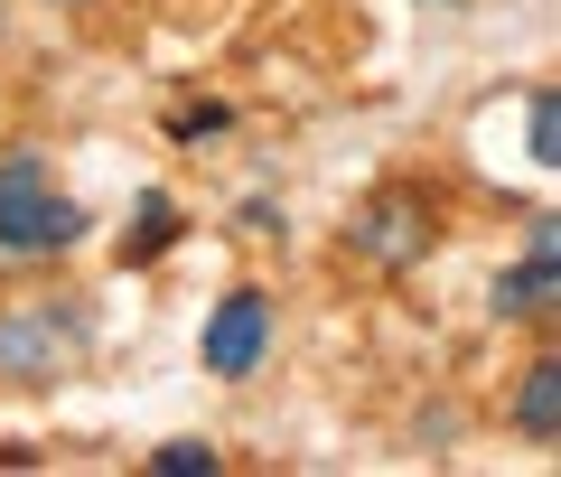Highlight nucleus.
<instances>
[{"instance_id": "9", "label": "nucleus", "mask_w": 561, "mask_h": 477, "mask_svg": "<svg viewBox=\"0 0 561 477\" xmlns=\"http://www.w3.org/2000/svg\"><path fill=\"white\" fill-rule=\"evenodd\" d=\"M150 468H179V477H216L225 468V458H216V440H160V450H150Z\"/></svg>"}, {"instance_id": "1", "label": "nucleus", "mask_w": 561, "mask_h": 477, "mask_svg": "<svg viewBox=\"0 0 561 477\" xmlns=\"http://www.w3.org/2000/svg\"><path fill=\"white\" fill-rule=\"evenodd\" d=\"M76 235H84V206L57 188V169H47L38 150H10L0 159V253L10 262H47Z\"/></svg>"}, {"instance_id": "10", "label": "nucleus", "mask_w": 561, "mask_h": 477, "mask_svg": "<svg viewBox=\"0 0 561 477\" xmlns=\"http://www.w3.org/2000/svg\"><path fill=\"white\" fill-rule=\"evenodd\" d=\"M225 122H234V113H225L216 94H206V103H179V113H169V140H216Z\"/></svg>"}, {"instance_id": "6", "label": "nucleus", "mask_w": 561, "mask_h": 477, "mask_svg": "<svg viewBox=\"0 0 561 477\" xmlns=\"http://www.w3.org/2000/svg\"><path fill=\"white\" fill-rule=\"evenodd\" d=\"M515 421H524V440H552V431H561V365H552V356H534V365H524Z\"/></svg>"}, {"instance_id": "2", "label": "nucleus", "mask_w": 561, "mask_h": 477, "mask_svg": "<svg viewBox=\"0 0 561 477\" xmlns=\"http://www.w3.org/2000/svg\"><path fill=\"white\" fill-rule=\"evenodd\" d=\"M431 235H440V216H431V197H412V188H383V197H365L356 225H346V243H356L365 262H383V272L421 262V253H431Z\"/></svg>"}, {"instance_id": "5", "label": "nucleus", "mask_w": 561, "mask_h": 477, "mask_svg": "<svg viewBox=\"0 0 561 477\" xmlns=\"http://www.w3.org/2000/svg\"><path fill=\"white\" fill-rule=\"evenodd\" d=\"M66 318H47V309H20V318H0V375H20V384H38V375H57L76 347L57 338Z\"/></svg>"}, {"instance_id": "8", "label": "nucleus", "mask_w": 561, "mask_h": 477, "mask_svg": "<svg viewBox=\"0 0 561 477\" xmlns=\"http://www.w3.org/2000/svg\"><path fill=\"white\" fill-rule=\"evenodd\" d=\"M524 150H534V169L561 159V103L552 94H534V113H524Z\"/></svg>"}, {"instance_id": "3", "label": "nucleus", "mask_w": 561, "mask_h": 477, "mask_svg": "<svg viewBox=\"0 0 561 477\" xmlns=\"http://www.w3.org/2000/svg\"><path fill=\"white\" fill-rule=\"evenodd\" d=\"M197 356H206V375H225V384H243L262 356H272V291H225L216 299V318H206V338H197Z\"/></svg>"}, {"instance_id": "7", "label": "nucleus", "mask_w": 561, "mask_h": 477, "mask_svg": "<svg viewBox=\"0 0 561 477\" xmlns=\"http://www.w3.org/2000/svg\"><path fill=\"white\" fill-rule=\"evenodd\" d=\"M169 235H179V206L150 188V197H140V225L122 235V253H131V262H160V253H169Z\"/></svg>"}, {"instance_id": "4", "label": "nucleus", "mask_w": 561, "mask_h": 477, "mask_svg": "<svg viewBox=\"0 0 561 477\" xmlns=\"http://www.w3.org/2000/svg\"><path fill=\"white\" fill-rule=\"evenodd\" d=\"M552 291H561V235H552V216H542L534 253L496 281V318H552Z\"/></svg>"}]
</instances>
